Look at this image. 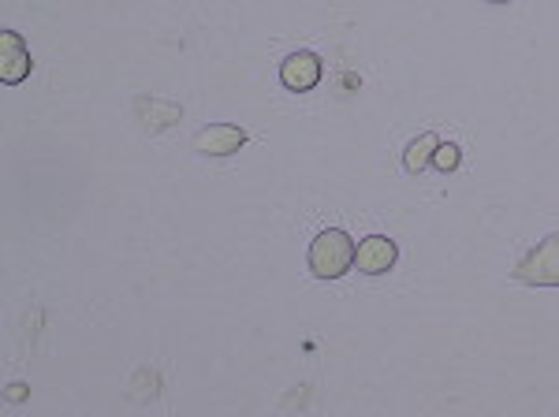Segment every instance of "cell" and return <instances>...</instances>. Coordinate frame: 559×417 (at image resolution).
<instances>
[{
	"label": "cell",
	"instance_id": "6da1fadb",
	"mask_svg": "<svg viewBox=\"0 0 559 417\" xmlns=\"http://www.w3.org/2000/svg\"><path fill=\"white\" fill-rule=\"evenodd\" d=\"M306 265L318 279H340L344 272L355 265V242H350L347 231L340 228H324L313 235L310 253H306Z\"/></svg>",
	"mask_w": 559,
	"mask_h": 417
},
{
	"label": "cell",
	"instance_id": "7a4b0ae2",
	"mask_svg": "<svg viewBox=\"0 0 559 417\" xmlns=\"http://www.w3.org/2000/svg\"><path fill=\"white\" fill-rule=\"evenodd\" d=\"M511 276L526 287H559V231L540 239L526 258H519Z\"/></svg>",
	"mask_w": 559,
	"mask_h": 417
},
{
	"label": "cell",
	"instance_id": "3957f363",
	"mask_svg": "<svg viewBox=\"0 0 559 417\" xmlns=\"http://www.w3.org/2000/svg\"><path fill=\"white\" fill-rule=\"evenodd\" d=\"M321 75H324V63L310 49H299L280 60V83H284V90H292V94H310L321 83Z\"/></svg>",
	"mask_w": 559,
	"mask_h": 417
},
{
	"label": "cell",
	"instance_id": "277c9868",
	"mask_svg": "<svg viewBox=\"0 0 559 417\" xmlns=\"http://www.w3.org/2000/svg\"><path fill=\"white\" fill-rule=\"evenodd\" d=\"M395 261H400V247L388 235H366L355 247V269L366 276H384L395 269Z\"/></svg>",
	"mask_w": 559,
	"mask_h": 417
},
{
	"label": "cell",
	"instance_id": "5b68a950",
	"mask_svg": "<svg viewBox=\"0 0 559 417\" xmlns=\"http://www.w3.org/2000/svg\"><path fill=\"white\" fill-rule=\"evenodd\" d=\"M242 146H247V131L236 123H210L194 134V150L202 157H231Z\"/></svg>",
	"mask_w": 559,
	"mask_h": 417
},
{
	"label": "cell",
	"instance_id": "8992f818",
	"mask_svg": "<svg viewBox=\"0 0 559 417\" xmlns=\"http://www.w3.org/2000/svg\"><path fill=\"white\" fill-rule=\"evenodd\" d=\"M34 60L26 41L15 31H0V83L4 86H20L31 75Z\"/></svg>",
	"mask_w": 559,
	"mask_h": 417
},
{
	"label": "cell",
	"instance_id": "52a82bcc",
	"mask_svg": "<svg viewBox=\"0 0 559 417\" xmlns=\"http://www.w3.org/2000/svg\"><path fill=\"white\" fill-rule=\"evenodd\" d=\"M134 112H139V123L146 127V131H168V127H176L183 120V108L173 102H157V97H139Z\"/></svg>",
	"mask_w": 559,
	"mask_h": 417
},
{
	"label": "cell",
	"instance_id": "ba28073f",
	"mask_svg": "<svg viewBox=\"0 0 559 417\" xmlns=\"http://www.w3.org/2000/svg\"><path fill=\"white\" fill-rule=\"evenodd\" d=\"M437 146H440V134H432V131L418 134V139L403 150V168H407L411 176H421V171L432 165V153H437Z\"/></svg>",
	"mask_w": 559,
	"mask_h": 417
},
{
	"label": "cell",
	"instance_id": "9c48e42d",
	"mask_svg": "<svg viewBox=\"0 0 559 417\" xmlns=\"http://www.w3.org/2000/svg\"><path fill=\"white\" fill-rule=\"evenodd\" d=\"M463 165V150L455 146V142H440L437 153H432V168L437 171H455Z\"/></svg>",
	"mask_w": 559,
	"mask_h": 417
},
{
	"label": "cell",
	"instance_id": "30bf717a",
	"mask_svg": "<svg viewBox=\"0 0 559 417\" xmlns=\"http://www.w3.org/2000/svg\"><path fill=\"white\" fill-rule=\"evenodd\" d=\"M26 395H31V392H26V384H12V392H8L12 403H15V398H26Z\"/></svg>",
	"mask_w": 559,
	"mask_h": 417
},
{
	"label": "cell",
	"instance_id": "8fae6325",
	"mask_svg": "<svg viewBox=\"0 0 559 417\" xmlns=\"http://www.w3.org/2000/svg\"><path fill=\"white\" fill-rule=\"evenodd\" d=\"M489 4H511V0H489Z\"/></svg>",
	"mask_w": 559,
	"mask_h": 417
}]
</instances>
